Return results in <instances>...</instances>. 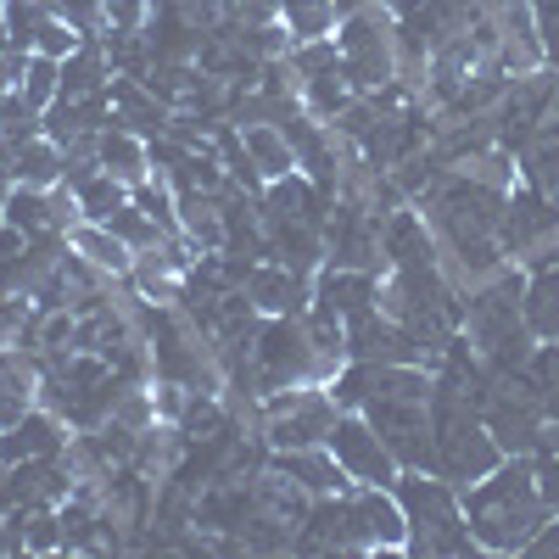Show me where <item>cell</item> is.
Listing matches in <instances>:
<instances>
[{
    "label": "cell",
    "mask_w": 559,
    "mask_h": 559,
    "mask_svg": "<svg viewBox=\"0 0 559 559\" xmlns=\"http://www.w3.org/2000/svg\"><path fill=\"white\" fill-rule=\"evenodd\" d=\"M459 503H464V521H471V532L487 554H521L532 543V532L548 521L532 453H509L498 471L459 487Z\"/></svg>",
    "instance_id": "1"
},
{
    "label": "cell",
    "mask_w": 559,
    "mask_h": 559,
    "mask_svg": "<svg viewBox=\"0 0 559 559\" xmlns=\"http://www.w3.org/2000/svg\"><path fill=\"white\" fill-rule=\"evenodd\" d=\"M397 503L408 521V548L403 554H476V532L464 521L459 487L442 481L437 471H397Z\"/></svg>",
    "instance_id": "2"
},
{
    "label": "cell",
    "mask_w": 559,
    "mask_h": 559,
    "mask_svg": "<svg viewBox=\"0 0 559 559\" xmlns=\"http://www.w3.org/2000/svg\"><path fill=\"white\" fill-rule=\"evenodd\" d=\"M342 73L358 96H376V90L397 84V34H392V12L386 7H364L353 17H342Z\"/></svg>",
    "instance_id": "3"
},
{
    "label": "cell",
    "mask_w": 559,
    "mask_h": 559,
    "mask_svg": "<svg viewBox=\"0 0 559 559\" xmlns=\"http://www.w3.org/2000/svg\"><path fill=\"white\" fill-rule=\"evenodd\" d=\"M252 392H286V386H313V347L302 331V313H274L252 336Z\"/></svg>",
    "instance_id": "4"
},
{
    "label": "cell",
    "mask_w": 559,
    "mask_h": 559,
    "mask_svg": "<svg viewBox=\"0 0 559 559\" xmlns=\"http://www.w3.org/2000/svg\"><path fill=\"white\" fill-rule=\"evenodd\" d=\"M263 442L274 453H286V448H319L324 437H331L336 426V397L324 392V386H286V392H269L263 403Z\"/></svg>",
    "instance_id": "5"
},
{
    "label": "cell",
    "mask_w": 559,
    "mask_h": 559,
    "mask_svg": "<svg viewBox=\"0 0 559 559\" xmlns=\"http://www.w3.org/2000/svg\"><path fill=\"white\" fill-rule=\"evenodd\" d=\"M324 448L336 453V464L347 471L353 487H397L403 464H397V453L381 442V431L369 426L358 408H342L336 414V426H331V437H324Z\"/></svg>",
    "instance_id": "6"
},
{
    "label": "cell",
    "mask_w": 559,
    "mask_h": 559,
    "mask_svg": "<svg viewBox=\"0 0 559 559\" xmlns=\"http://www.w3.org/2000/svg\"><path fill=\"white\" fill-rule=\"evenodd\" d=\"M559 236V202H548L543 191H515L503 197V218H498V247L515 258V252H537V247H554Z\"/></svg>",
    "instance_id": "7"
},
{
    "label": "cell",
    "mask_w": 559,
    "mask_h": 559,
    "mask_svg": "<svg viewBox=\"0 0 559 559\" xmlns=\"http://www.w3.org/2000/svg\"><path fill=\"white\" fill-rule=\"evenodd\" d=\"M247 297L258 302V313H308V302H313V274H302V269H292V263H252Z\"/></svg>",
    "instance_id": "8"
},
{
    "label": "cell",
    "mask_w": 559,
    "mask_h": 559,
    "mask_svg": "<svg viewBox=\"0 0 559 559\" xmlns=\"http://www.w3.org/2000/svg\"><path fill=\"white\" fill-rule=\"evenodd\" d=\"M68 448L62 419L51 408H28L17 426L0 431V464H23V459H57Z\"/></svg>",
    "instance_id": "9"
},
{
    "label": "cell",
    "mask_w": 559,
    "mask_h": 559,
    "mask_svg": "<svg viewBox=\"0 0 559 559\" xmlns=\"http://www.w3.org/2000/svg\"><path fill=\"white\" fill-rule=\"evenodd\" d=\"M274 471H286L308 498H331V492H347L353 481H347V471L336 464V453L331 448H286V453H274Z\"/></svg>",
    "instance_id": "10"
},
{
    "label": "cell",
    "mask_w": 559,
    "mask_h": 559,
    "mask_svg": "<svg viewBox=\"0 0 559 559\" xmlns=\"http://www.w3.org/2000/svg\"><path fill=\"white\" fill-rule=\"evenodd\" d=\"M107 45L96 39H79V51L62 57V84H57V102H90V96H107Z\"/></svg>",
    "instance_id": "11"
},
{
    "label": "cell",
    "mask_w": 559,
    "mask_h": 559,
    "mask_svg": "<svg viewBox=\"0 0 559 559\" xmlns=\"http://www.w3.org/2000/svg\"><path fill=\"white\" fill-rule=\"evenodd\" d=\"M96 152H102V168L118 174L123 185H134V179H146V174H152V140H140V134H134L129 123H118V118L102 129Z\"/></svg>",
    "instance_id": "12"
},
{
    "label": "cell",
    "mask_w": 559,
    "mask_h": 559,
    "mask_svg": "<svg viewBox=\"0 0 559 559\" xmlns=\"http://www.w3.org/2000/svg\"><path fill=\"white\" fill-rule=\"evenodd\" d=\"M509 381H515V386L543 408V419H559V342L532 347V358H526Z\"/></svg>",
    "instance_id": "13"
},
{
    "label": "cell",
    "mask_w": 559,
    "mask_h": 559,
    "mask_svg": "<svg viewBox=\"0 0 559 559\" xmlns=\"http://www.w3.org/2000/svg\"><path fill=\"white\" fill-rule=\"evenodd\" d=\"M7 174H12V185L51 191V185L62 179V146H57L51 134H34V140H23V146L7 157Z\"/></svg>",
    "instance_id": "14"
},
{
    "label": "cell",
    "mask_w": 559,
    "mask_h": 559,
    "mask_svg": "<svg viewBox=\"0 0 559 559\" xmlns=\"http://www.w3.org/2000/svg\"><path fill=\"white\" fill-rule=\"evenodd\" d=\"M521 308H526V324L537 342H559V263H537Z\"/></svg>",
    "instance_id": "15"
},
{
    "label": "cell",
    "mask_w": 559,
    "mask_h": 559,
    "mask_svg": "<svg viewBox=\"0 0 559 559\" xmlns=\"http://www.w3.org/2000/svg\"><path fill=\"white\" fill-rule=\"evenodd\" d=\"M68 247H73L79 258H90L102 274H112V280H123V274L134 269V252L112 236L107 224H90V218H84V224H73V229H68Z\"/></svg>",
    "instance_id": "16"
},
{
    "label": "cell",
    "mask_w": 559,
    "mask_h": 559,
    "mask_svg": "<svg viewBox=\"0 0 559 559\" xmlns=\"http://www.w3.org/2000/svg\"><path fill=\"white\" fill-rule=\"evenodd\" d=\"M241 146H247V157H252V168H258L263 179H286V174H297L292 140L280 134L274 123H247V129H241Z\"/></svg>",
    "instance_id": "17"
},
{
    "label": "cell",
    "mask_w": 559,
    "mask_h": 559,
    "mask_svg": "<svg viewBox=\"0 0 559 559\" xmlns=\"http://www.w3.org/2000/svg\"><path fill=\"white\" fill-rule=\"evenodd\" d=\"M297 96H302V112H308V118L336 123V118L347 112V102H353V84H347V73H342V68H331V73L302 79V84H297Z\"/></svg>",
    "instance_id": "18"
},
{
    "label": "cell",
    "mask_w": 559,
    "mask_h": 559,
    "mask_svg": "<svg viewBox=\"0 0 559 559\" xmlns=\"http://www.w3.org/2000/svg\"><path fill=\"white\" fill-rule=\"evenodd\" d=\"M0 17H7V51H34V34L51 23V0H0Z\"/></svg>",
    "instance_id": "19"
},
{
    "label": "cell",
    "mask_w": 559,
    "mask_h": 559,
    "mask_svg": "<svg viewBox=\"0 0 559 559\" xmlns=\"http://www.w3.org/2000/svg\"><path fill=\"white\" fill-rule=\"evenodd\" d=\"M7 224H17L23 236H51L57 218H51V197L34 191V185H12L7 191ZM62 236V229H57Z\"/></svg>",
    "instance_id": "20"
},
{
    "label": "cell",
    "mask_w": 559,
    "mask_h": 559,
    "mask_svg": "<svg viewBox=\"0 0 559 559\" xmlns=\"http://www.w3.org/2000/svg\"><path fill=\"white\" fill-rule=\"evenodd\" d=\"M73 191H79V213H84L90 224H107V218L129 202V185H123L118 174H107V168L90 174L84 185H73Z\"/></svg>",
    "instance_id": "21"
},
{
    "label": "cell",
    "mask_w": 559,
    "mask_h": 559,
    "mask_svg": "<svg viewBox=\"0 0 559 559\" xmlns=\"http://www.w3.org/2000/svg\"><path fill=\"white\" fill-rule=\"evenodd\" d=\"M280 17L292 28V45L297 39H324L342 17H336V0H280Z\"/></svg>",
    "instance_id": "22"
},
{
    "label": "cell",
    "mask_w": 559,
    "mask_h": 559,
    "mask_svg": "<svg viewBox=\"0 0 559 559\" xmlns=\"http://www.w3.org/2000/svg\"><path fill=\"white\" fill-rule=\"evenodd\" d=\"M57 84H62V62L57 57H28L23 62V79H17V96L34 107V112H45V107H51L57 102Z\"/></svg>",
    "instance_id": "23"
},
{
    "label": "cell",
    "mask_w": 559,
    "mask_h": 559,
    "mask_svg": "<svg viewBox=\"0 0 559 559\" xmlns=\"http://www.w3.org/2000/svg\"><path fill=\"white\" fill-rule=\"evenodd\" d=\"M107 229H112V236H118V241H123L129 252H146V247H157V241L168 236V229H163V224H157L152 213H140L134 202H123V207H118V213L107 218Z\"/></svg>",
    "instance_id": "24"
},
{
    "label": "cell",
    "mask_w": 559,
    "mask_h": 559,
    "mask_svg": "<svg viewBox=\"0 0 559 559\" xmlns=\"http://www.w3.org/2000/svg\"><path fill=\"white\" fill-rule=\"evenodd\" d=\"M79 39H84V34H79L73 23L51 17V23H45V28L34 34V51H39V57H57V62H62V57H73V51H79Z\"/></svg>",
    "instance_id": "25"
},
{
    "label": "cell",
    "mask_w": 559,
    "mask_h": 559,
    "mask_svg": "<svg viewBox=\"0 0 559 559\" xmlns=\"http://www.w3.org/2000/svg\"><path fill=\"white\" fill-rule=\"evenodd\" d=\"M537 492L548 503V515H559V448H537Z\"/></svg>",
    "instance_id": "26"
},
{
    "label": "cell",
    "mask_w": 559,
    "mask_h": 559,
    "mask_svg": "<svg viewBox=\"0 0 559 559\" xmlns=\"http://www.w3.org/2000/svg\"><path fill=\"white\" fill-rule=\"evenodd\" d=\"M51 12H57L62 23H73L79 34H96V23L107 17V12H102V0H51Z\"/></svg>",
    "instance_id": "27"
},
{
    "label": "cell",
    "mask_w": 559,
    "mask_h": 559,
    "mask_svg": "<svg viewBox=\"0 0 559 559\" xmlns=\"http://www.w3.org/2000/svg\"><path fill=\"white\" fill-rule=\"evenodd\" d=\"M532 17H537V39H543V57H559V0H532Z\"/></svg>",
    "instance_id": "28"
},
{
    "label": "cell",
    "mask_w": 559,
    "mask_h": 559,
    "mask_svg": "<svg viewBox=\"0 0 559 559\" xmlns=\"http://www.w3.org/2000/svg\"><path fill=\"white\" fill-rule=\"evenodd\" d=\"M521 554H532V559H559V515H548V521L532 532V543H526Z\"/></svg>",
    "instance_id": "29"
},
{
    "label": "cell",
    "mask_w": 559,
    "mask_h": 559,
    "mask_svg": "<svg viewBox=\"0 0 559 559\" xmlns=\"http://www.w3.org/2000/svg\"><path fill=\"white\" fill-rule=\"evenodd\" d=\"M102 12L112 28H140V17H146V0H102Z\"/></svg>",
    "instance_id": "30"
},
{
    "label": "cell",
    "mask_w": 559,
    "mask_h": 559,
    "mask_svg": "<svg viewBox=\"0 0 559 559\" xmlns=\"http://www.w3.org/2000/svg\"><path fill=\"white\" fill-rule=\"evenodd\" d=\"M23 247H28V236H23L17 224H7V218H0V263H12Z\"/></svg>",
    "instance_id": "31"
},
{
    "label": "cell",
    "mask_w": 559,
    "mask_h": 559,
    "mask_svg": "<svg viewBox=\"0 0 559 559\" xmlns=\"http://www.w3.org/2000/svg\"><path fill=\"white\" fill-rule=\"evenodd\" d=\"M364 7H376V0H336V17H353V12H364Z\"/></svg>",
    "instance_id": "32"
},
{
    "label": "cell",
    "mask_w": 559,
    "mask_h": 559,
    "mask_svg": "<svg viewBox=\"0 0 559 559\" xmlns=\"http://www.w3.org/2000/svg\"><path fill=\"white\" fill-rule=\"evenodd\" d=\"M7 191H12V185H7V179H0V218H7Z\"/></svg>",
    "instance_id": "33"
}]
</instances>
